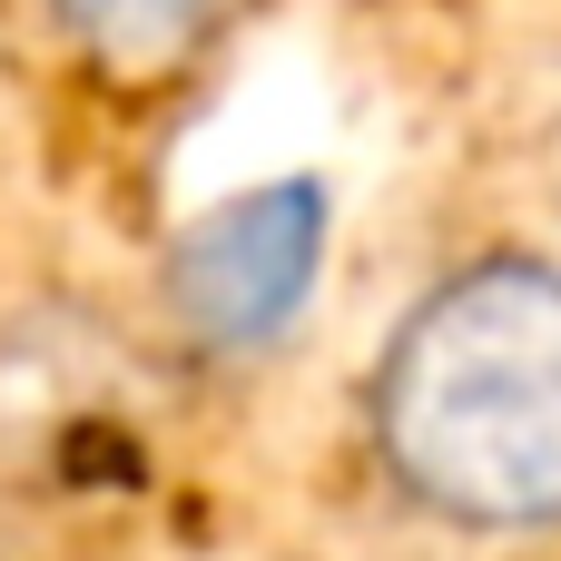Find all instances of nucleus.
Instances as JSON below:
<instances>
[{"instance_id":"nucleus-1","label":"nucleus","mask_w":561,"mask_h":561,"mask_svg":"<svg viewBox=\"0 0 561 561\" xmlns=\"http://www.w3.org/2000/svg\"><path fill=\"white\" fill-rule=\"evenodd\" d=\"M385 483L454 533H561V266L473 256L424 286L365 385Z\"/></svg>"},{"instance_id":"nucleus-2","label":"nucleus","mask_w":561,"mask_h":561,"mask_svg":"<svg viewBox=\"0 0 561 561\" xmlns=\"http://www.w3.org/2000/svg\"><path fill=\"white\" fill-rule=\"evenodd\" d=\"M316 256H325V197L306 178L247 187V197L207 207L178 237V256H168V316L207 355H256L316 296Z\"/></svg>"},{"instance_id":"nucleus-3","label":"nucleus","mask_w":561,"mask_h":561,"mask_svg":"<svg viewBox=\"0 0 561 561\" xmlns=\"http://www.w3.org/2000/svg\"><path fill=\"white\" fill-rule=\"evenodd\" d=\"M49 20L108 69H158V59H187L227 20V0H49Z\"/></svg>"},{"instance_id":"nucleus-4","label":"nucleus","mask_w":561,"mask_h":561,"mask_svg":"<svg viewBox=\"0 0 561 561\" xmlns=\"http://www.w3.org/2000/svg\"><path fill=\"white\" fill-rule=\"evenodd\" d=\"M0 561H49V533H39L10 493H0Z\"/></svg>"}]
</instances>
